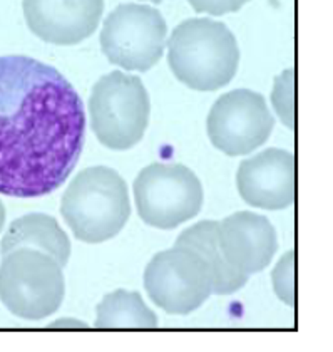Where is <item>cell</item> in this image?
Instances as JSON below:
<instances>
[{
	"mask_svg": "<svg viewBox=\"0 0 333 352\" xmlns=\"http://www.w3.org/2000/svg\"><path fill=\"white\" fill-rule=\"evenodd\" d=\"M151 102L137 76L113 71L94 84L89 98L91 128L106 148L126 151L143 140Z\"/></svg>",
	"mask_w": 333,
	"mask_h": 352,
	"instance_id": "obj_4",
	"label": "cell"
},
{
	"mask_svg": "<svg viewBox=\"0 0 333 352\" xmlns=\"http://www.w3.org/2000/svg\"><path fill=\"white\" fill-rule=\"evenodd\" d=\"M238 191L248 205L280 210L293 201V156L270 148L240 164Z\"/></svg>",
	"mask_w": 333,
	"mask_h": 352,
	"instance_id": "obj_12",
	"label": "cell"
},
{
	"mask_svg": "<svg viewBox=\"0 0 333 352\" xmlns=\"http://www.w3.org/2000/svg\"><path fill=\"white\" fill-rule=\"evenodd\" d=\"M156 325L158 317L137 292L116 290L97 305V329H152Z\"/></svg>",
	"mask_w": 333,
	"mask_h": 352,
	"instance_id": "obj_15",
	"label": "cell"
},
{
	"mask_svg": "<svg viewBox=\"0 0 333 352\" xmlns=\"http://www.w3.org/2000/svg\"><path fill=\"white\" fill-rule=\"evenodd\" d=\"M166 36V21L158 9L122 3L106 17L99 41L111 64L124 71L146 72L163 57Z\"/></svg>",
	"mask_w": 333,
	"mask_h": 352,
	"instance_id": "obj_7",
	"label": "cell"
},
{
	"mask_svg": "<svg viewBox=\"0 0 333 352\" xmlns=\"http://www.w3.org/2000/svg\"><path fill=\"white\" fill-rule=\"evenodd\" d=\"M168 64L176 79L190 89H221L238 71V42L223 22L187 19L168 39Z\"/></svg>",
	"mask_w": 333,
	"mask_h": 352,
	"instance_id": "obj_2",
	"label": "cell"
},
{
	"mask_svg": "<svg viewBox=\"0 0 333 352\" xmlns=\"http://www.w3.org/2000/svg\"><path fill=\"white\" fill-rule=\"evenodd\" d=\"M144 287L164 312L186 316L200 309L213 294V272L196 250L174 245L149 262Z\"/></svg>",
	"mask_w": 333,
	"mask_h": 352,
	"instance_id": "obj_8",
	"label": "cell"
},
{
	"mask_svg": "<svg viewBox=\"0 0 333 352\" xmlns=\"http://www.w3.org/2000/svg\"><path fill=\"white\" fill-rule=\"evenodd\" d=\"M49 327L52 329H86L87 325L84 322H80V320H74V319H60V320H56V322L49 325Z\"/></svg>",
	"mask_w": 333,
	"mask_h": 352,
	"instance_id": "obj_19",
	"label": "cell"
},
{
	"mask_svg": "<svg viewBox=\"0 0 333 352\" xmlns=\"http://www.w3.org/2000/svg\"><path fill=\"white\" fill-rule=\"evenodd\" d=\"M218 236L227 262L248 277L265 270L278 248L270 220L251 212H238L220 221Z\"/></svg>",
	"mask_w": 333,
	"mask_h": 352,
	"instance_id": "obj_11",
	"label": "cell"
},
{
	"mask_svg": "<svg viewBox=\"0 0 333 352\" xmlns=\"http://www.w3.org/2000/svg\"><path fill=\"white\" fill-rule=\"evenodd\" d=\"M64 267L36 248H17L0 263V300L14 316L41 320L60 307L66 294Z\"/></svg>",
	"mask_w": 333,
	"mask_h": 352,
	"instance_id": "obj_5",
	"label": "cell"
},
{
	"mask_svg": "<svg viewBox=\"0 0 333 352\" xmlns=\"http://www.w3.org/2000/svg\"><path fill=\"white\" fill-rule=\"evenodd\" d=\"M3 223H5V208H3L2 201H0V232H2Z\"/></svg>",
	"mask_w": 333,
	"mask_h": 352,
	"instance_id": "obj_20",
	"label": "cell"
},
{
	"mask_svg": "<svg viewBox=\"0 0 333 352\" xmlns=\"http://www.w3.org/2000/svg\"><path fill=\"white\" fill-rule=\"evenodd\" d=\"M273 126L266 99L250 89H235L221 96L206 121L213 146L229 156L248 155L265 144Z\"/></svg>",
	"mask_w": 333,
	"mask_h": 352,
	"instance_id": "obj_9",
	"label": "cell"
},
{
	"mask_svg": "<svg viewBox=\"0 0 333 352\" xmlns=\"http://www.w3.org/2000/svg\"><path fill=\"white\" fill-rule=\"evenodd\" d=\"M271 277H273V287L278 297L286 304H293V254H288L280 260Z\"/></svg>",
	"mask_w": 333,
	"mask_h": 352,
	"instance_id": "obj_17",
	"label": "cell"
},
{
	"mask_svg": "<svg viewBox=\"0 0 333 352\" xmlns=\"http://www.w3.org/2000/svg\"><path fill=\"white\" fill-rule=\"evenodd\" d=\"M190 6L196 10L198 14H208V15H220L238 12L244 3L250 0H187Z\"/></svg>",
	"mask_w": 333,
	"mask_h": 352,
	"instance_id": "obj_18",
	"label": "cell"
},
{
	"mask_svg": "<svg viewBox=\"0 0 333 352\" xmlns=\"http://www.w3.org/2000/svg\"><path fill=\"white\" fill-rule=\"evenodd\" d=\"M86 114L78 91L49 64L0 57V193L37 198L74 171Z\"/></svg>",
	"mask_w": 333,
	"mask_h": 352,
	"instance_id": "obj_1",
	"label": "cell"
},
{
	"mask_svg": "<svg viewBox=\"0 0 333 352\" xmlns=\"http://www.w3.org/2000/svg\"><path fill=\"white\" fill-rule=\"evenodd\" d=\"M271 104L280 120L285 122L288 128L293 126V71L282 72L275 79L273 91H271Z\"/></svg>",
	"mask_w": 333,
	"mask_h": 352,
	"instance_id": "obj_16",
	"label": "cell"
},
{
	"mask_svg": "<svg viewBox=\"0 0 333 352\" xmlns=\"http://www.w3.org/2000/svg\"><path fill=\"white\" fill-rule=\"evenodd\" d=\"M60 215L80 242L102 243L113 239L131 215L126 182L113 168H87L64 193Z\"/></svg>",
	"mask_w": 333,
	"mask_h": 352,
	"instance_id": "obj_3",
	"label": "cell"
},
{
	"mask_svg": "<svg viewBox=\"0 0 333 352\" xmlns=\"http://www.w3.org/2000/svg\"><path fill=\"white\" fill-rule=\"evenodd\" d=\"M134 198L143 221L173 230L200 213L205 197L200 178L185 164L154 163L137 175Z\"/></svg>",
	"mask_w": 333,
	"mask_h": 352,
	"instance_id": "obj_6",
	"label": "cell"
},
{
	"mask_svg": "<svg viewBox=\"0 0 333 352\" xmlns=\"http://www.w3.org/2000/svg\"><path fill=\"white\" fill-rule=\"evenodd\" d=\"M149 2H152V3H161V2H163V0H149Z\"/></svg>",
	"mask_w": 333,
	"mask_h": 352,
	"instance_id": "obj_21",
	"label": "cell"
},
{
	"mask_svg": "<svg viewBox=\"0 0 333 352\" xmlns=\"http://www.w3.org/2000/svg\"><path fill=\"white\" fill-rule=\"evenodd\" d=\"M25 24L34 36L54 45H76L95 32L104 0H22Z\"/></svg>",
	"mask_w": 333,
	"mask_h": 352,
	"instance_id": "obj_10",
	"label": "cell"
},
{
	"mask_svg": "<svg viewBox=\"0 0 333 352\" xmlns=\"http://www.w3.org/2000/svg\"><path fill=\"white\" fill-rule=\"evenodd\" d=\"M218 225H220V221H200V223L193 225V227L183 232L176 245L196 250L211 267L213 294L227 296V294H233L236 290L243 289L250 277L235 270L227 262L220 247Z\"/></svg>",
	"mask_w": 333,
	"mask_h": 352,
	"instance_id": "obj_14",
	"label": "cell"
},
{
	"mask_svg": "<svg viewBox=\"0 0 333 352\" xmlns=\"http://www.w3.org/2000/svg\"><path fill=\"white\" fill-rule=\"evenodd\" d=\"M17 248H36L54 257L62 267L71 257V242L56 218L44 213H29L12 221L0 245L2 255Z\"/></svg>",
	"mask_w": 333,
	"mask_h": 352,
	"instance_id": "obj_13",
	"label": "cell"
}]
</instances>
